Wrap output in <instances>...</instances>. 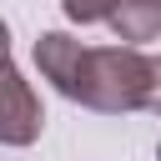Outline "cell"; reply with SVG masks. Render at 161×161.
Masks as SVG:
<instances>
[{"instance_id": "obj_2", "label": "cell", "mask_w": 161, "mask_h": 161, "mask_svg": "<svg viewBox=\"0 0 161 161\" xmlns=\"http://www.w3.org/2000/svg\"><path fill=\"white\" fill-rule=\"evenodd\" d=\"M45 126L35 86L20 75L15 60H0V146H35Z\"/></svg>"}, {"instance_id": "obj_8", "label": "cell", "mask_w": 161, "mask_h": 161, "mask_svg": "<svg viewBox=\"0 0 161 161\" xmlns=\"http://www.w3.org/2000/svg\"><path fill=\"white\" fill-rule=\"evenodd\" d=\"M156 161H161V146H156Z\"/></svg>"}, {"instance_id": "obj_3", "label": "cell", "mask_w": 161, "mask_h": 161, "mask_svg": "<svg viewBox=\"0 0 161 161\" xmlns=\"http://www.w3.org/2000/svg\"><path fill=\"white\" fill-rule=\"evenodd\" d=\"M80 40L70 35V30H40L35 35V70H40V80H50L65 101H70V91H75V75H80Z\"/></svg>"}, {"instance_id": "obj_4", "label": "cell", "mask_w": 161, "mask_h": 161, "mask_svg": "<svg viewBox=\"0 0 161 161\" xmlns=\"http://www.w3.org/2000/svg\"><path fill=\"white\" fill-rule=\"evenodd\" d=\"M106 25L116 30L121 45H136L141 50L146 40L161 35V0H116V10H111Z\"/></svg>"}, {"instance_id": "obj_6", "label": "cell", "mask_w": 161, "mask_h": 161, "mask_svg": "<svg viewBox=\"0 0 161 161\" xmlns=\"http://www.w3.org/2000/svg\"><path fill=\"white\" fill-rule=\"evenodd\" d=\"M146 111L161 116V55H151V80H146Z\"/></svg>"}, {"instance_id": "obj_7", "label": "cell", "mask_w": 161, "mask_h": 161, "mask_svg": "<svg viewBox=\"0 0 161 161\" xmlns=\"http://www.w3.org/2000/svg\"><path fill=\"white\" fill-rule=\"evenodd\" d=\"M0 60H10V25L0 20Z\"/></svg>"}, {"instance_id": "obj_1", "label": "cell", "mask_w": 161, "mask_h": 161, "mask_svg": "<svg viewBox=\"0 0 161 161\" xmlns=\"http://www.w3.org/2000/svg\"><path fill=\"white\" fill-rule=\"evenodd\" d=\"M146 80H151V55L136 45H86L80 50V75L70 101L101 116H131L146 111Z\"/></svg>"}, {"instance_id": "obj_5", "label": "cell", "mask_w": 161, "mask_h": 161, "mask_svg": "<svg viewBox=\"0 0 161 161\" xmlns=\"http://www.w3.org/2000/svg\"><path fill=\"white\" fill-rule=\"evenodd\" d=\"M60 10H65V20H75V25H101V20H111L116 0H60Z\"/></svg>"}]
</instances>
